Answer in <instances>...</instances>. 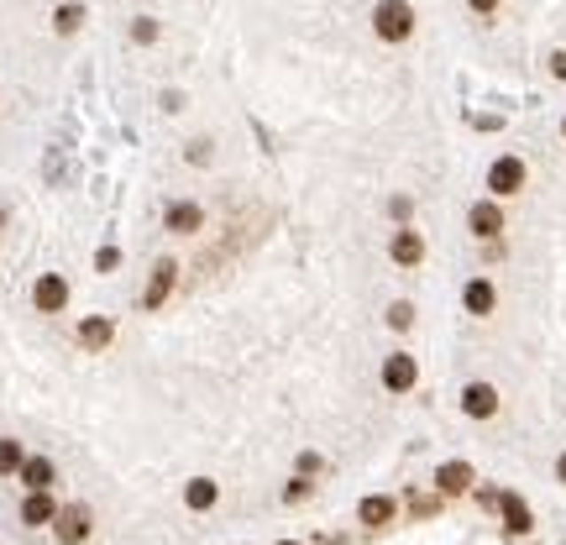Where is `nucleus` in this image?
<instances>
[{"label":"nucleus","instance_id":"obj_19","mask_svg":"<svg viewBox=\"0 0 566 545\" xmlns=\"http://www.w3.org/2000/svg\"><path fill=\"white\" fill-rule=\"evenodd\" d=\"M216 483H210V478H194V483H189V488H184V503H189V509H210V503H216Z\"/></svg>","mask_w":566,"mask_h":545},{"label":"nucleus","instance_id":"obj_17","mask_svg":"<svg viewBox=\"0 0 566 545\" xmlns=\"http://www.w3.org/2000/svg\"><path fill=\"white\" fill-rule=\"evenodd\" d=\"M16 478L27 483V493H48L53 488V462H48V456H27Z\"/></svg>","mask_w":566,"mask_h":545},{"label":"nucleus","instance_id":"obj_23","mask_svg":"<svg viewBox=\"0 0 566 545\" xmlns=\"http://www.w3.org/2000/svg\"><path fill=\"white\" fill-rule=\"evenodd\" d=\"M95 268L115 272V268H121V252H115V247H100V252H95Z\"/></svg>","mask_w":566,"mask_h":545},{"label":"nucleus","instance_id":"obj_16","mask_svg":"<svg viewBox=\"0 0 566 545\" xmlns=\"http://www.w3.org/2000/svg\"><path fill=\"white\" fill-rule=\"evenodd\" d=\"M58 509L63 503H53V493H27L21 498V525H53Z\"/></svg>","mask_w":566,"mask_h":545},{"label":"nucleus","instance_id":"obj_11","mask_svg":"<svg viewBox=\"0 0 566 545\" xmlns=\"http://www.w3.org/2000/svg\"><path fill=\"white\" fill-rule=\"evenodd\" d=\"M394 514H398V503L389 498V493H373V498H362V503H357V519H362L367 530H389V525H394Z\"/></svg>","mask_w":566,"mask_h":545},{"label":"nucleus","instance_id":"obj_9","mask_svg":"<svg viewBox=\"0 0 566 545\" xmlns=\"http://www.w3.org/2000/svg\"><path fill=\"white\" fill-rule=\"evenodd\" d=\"M389 257H394L398 268H420V263H425V236H420V231H409V225H404V231H394Z\"/></svg>","mask_w":566,"mask_h":545},{"label":"nucleus","instance_id":"obj_1","mask_svg":"<svg viewBox=\"0 0 566 545\" xmlns=\"http://www.w3.org/2000/svg\"><path fill=\"white\" fill-rule=\"evenodd\" d=\"M373 32H378L383 43H404V37L414 32V11H409L404 0H383V5L373 11Z\"/></svg>","mask_w":566,"mask_h":545},{"label":"nucleus","instance_id":"obj_26","mask_svg":"<svg viewBox=\"0 0 566 545\" xmlns=\"http://www.w3.org/2000/svg\"><path fill=\"white\" fill-rule=\"evenodd\" d=\"M551 74H556V79H566V53H551Z\"/></svg>","mask_w":566,"mask_h":545},{"label":"nucleus","instance_id":"obj_25","mask_svg":"<svg viewBox=\"0 0 566 545\" xmlns=\"http://www.w3.org/2000/svg\"><path fill=\"white\" fill-rule=\"evenodd\" d=\"M299 472H304V478H310V472H320V456H315V451H304V456H299Z\"/></svg>","mask_w":566,"mask_h":545},{"label":"nucleus","instance_id":"obj_24","mask_svg":"<svg viewBox=\"0 0 566 545\" xmlns=\"http://www.w3.org/2000/svg\"><path fill=\"white\" fill-rule=\"evenodd\" d=\"M283 498H288V503H299V498H310V478H294V483L283 488Z\"/></svg>","mask_w":566,"mask_h":545},{"label":"nucleus","instance_id":"obj_2","mask_svg":"<svg viewBox=\"0 0 566 545\" xmlns=\"http://www.w3.org/2000/svg\"><path fill=\"white\" fill-rule=\"evenodd\" d=\"M90 530H95V514H90L84 503H63V509H58V519H53L58 545H84Z\"/></svg>","mask_w":566,"mask_h":545},{"label":"nucleus","instance_id":"obj_27","mask_svg":"<svg viewBox=\"0 0 566 545\" xmlns=\"http://www.w3.org/2000/svg\"><path fill=\"white\" fill-rule=\"evenodd\" d=\"M467 5H472V11H483V16H488V11H493V5H499V0H467Z\"/></svg>","mask_w":566,"mask_h":545},{"label":"nucleus","instance_id":"obj_14","mask_svg":"<svg viewBox=\"0 0 566 545\" xmlns=\"http://www.w3.org/2000/svg\"><path fill=\"white\" fill-rule=\"evenodd\" d=\"M163 225H169L173 236H194V231L205 225V210H200L194 200H178V205H169V216H163Z\"/></svg>","mask_w":566,"mask_h":545},{"label":"nucleus","instance_id":"obj_3","mask_svg":"<svg viewBox=\"0 0 566 545\" xmlns=\"http://www.w3.org/2000/svg\"><path fill=\"white\" fill-rule=\"evenodd\" d=\"M32 310H37V315H63V310H68V278H63V272H43V278L32 283Z\"/></svg>","mask_w":566,"mask_h":545},{"label":"nucleus","instance_id":"obj_18","mask_svg":"<svg viewBox=\"0 0 566 545\" xmlns=\"http://www.w3.org/2000/svg\"><path fill=\"white\" fill-rule=\"evenodd\" d=\"M21 462H27V451H21V440L0 436V478H16V472H21Z\"/></svg>","mask_w":566,"mask_h":545},{"label":"nucleus","instance_id":"obj_22","mask_svg":"<svg viewBox=\"0 0 566 545\" xmlns=\"http://www.w3.org/2000/svg\"><path fill=\"white\" fill-rule=\"evenodd\" d=\"M131 37H137V43H153V37H158V21H153V16H137Z\"/></svg>","mask_w":566,"mask_h":545},{"label":"nucleus","instance_id":"obj_21","mask_svg":"<svg viewBox=\"0 0 566 545\" xmlns=\"http://www.w3.org/2000/svg\"><path fill=\"white\" fill-rule=\"evenodd\" d=\"M389 326H394V330H409V326H414V304H409V299L389 304Z\"/></svg>","mask_w":566,"mask_h":545},{"label":"nucleus","instance_id":"obj_13","mask_svg":"<svg viewBox=\"0 0 566 545\" xmlns=\"http://www.w3.org/2000/svg\"><path fill=\"white\" fill-rule=\"evenodd\" d=\"M115 341V320H106V315H84L79 320V346L84 351H106Z\"/></svg>","mask_w":566,"mask_h":545},{"label":"nucleus","instance_id":"obj_15","mask_svg":"<svg viewBox=\"0 0 566 545\" xmlns=\"http://www.w3.org/2000/svg\"><path fill=\"white\" fill-rule=\"evenodd\" d=\"M467 225H472V236L493 241V236L504 231V210H499L493 200H483V205H472V210H467Z\"/></svg>","mask_w":566,"mask_h":545},{"label":"nucleus","instance_id":"obj_4","mask_svg":"<svg viewBox=\"0 0 566 545\" xmlns=\"http://www.w3.org/2000/svg\"><path fill=\"white\" fill-rule=\"evenodd\" d=\"M461 415L467 420H493L499 415V388L493 383H467L461 388Z\"/></svg>","mask_w":566,"mask_h":545},{"label":"nucleus","instance_id":"obj_10","mask_svg":"<svg viewBox=\"0 0 566 545\" xmlns=\"http://www.w3.org/2000/svg\"><path fill=\"white\" fill-rule=\"evenodd\" d=\"M488 189L504 200V194H519L524 189V163L519 158H499V163L488 168Z\"/></svg>","mask_w":566,"mask_h":545},{"label":"nucleus","instance_id":"obj_8","mask_svg":"<svg viewBox=\"0 0 566 545\" xmlns=\"http://www.w3.org/2000/svg\"><path fill=\"white\" fill-rule=\"evenodd\" d=\"M461 304H467V315H477V320H488V315L499 310V288H493L488 278H472V283L461 288Z\"/></svg>","mask_w":566,"mask_h":545},{"label":"nucleus","instance_id":"obj_28","mask_svg":"<svg viewBox=\"0 0 566 545\" xmlns=\"http://www.w3.org/2000/svg\"><path fill=\"white\" fill-rule=\"evenodd\" d=\"M556 483H566V451L556 456Z\"/></svg>","mask_w":566,"mask_h":545},{"label":"nucleus","instance_id":"obj_6","mask_svg":"<svg viewBox=\"0 0 566 545\" xmlns=\"http://www.w3.org/2000/svg\"><path fill=\"white\" fill-rule=\"evenodd\" d=\"M414 383H420V362H414L409 351H394V357L383 362V388H389V393H409Z\"/></svg>","mask_w":566,"mask_h":545},{"label":"nucleus","instance_id":"obj_20","mask_svg":"<svg viewBox=\"0 0 566 545\" xmlns=\"http://www.w3.org/2000/svg\"><path fill=\"white\" fill-rule=\"evenodd\" d=\"M79 21H84V5H58V11H53V32H58V37L79 32Z\"/></svg>","mask_w":566,"mask_h":545},{"label":"nucleus","instance_id":"obj_29","mask_svg":"<svg viewBox=\"0 0 566 545\" xmlns=\"http://www.w3.org/2000/svg\"><path fill=\"white\" fill-rule=\"evenodd\" d=\"M279 545H299V541H279Z\"/></svg>","mask_w":566,"mask_h":545},{"label":"nucleus","instance_id":"obj_7","mask_svg":"<svg viewBox=\"0 0 566 545\" xmlns=\"http://www.w3.org/2000/svg\"><path fill=\"white\" fill-rule=\"evenodd\" d=\"M173 272H178V263H173V257H163V263L153 268L147 288H142V310H158V304H169V294H173Z\"/></svg>","mask_w":566,"mask_h":545},{"label":"nucleus","instance_id":"obj_30","mask_svg":"<svg viewBox=\"0 0 566 545\" xmlns=\"http://www.w3.org/2000/svg\"><path fill=\"white\" fill-rule=\"evenodd\" d=\"M562 131H566V126H562Z\"/></svg>","mask_w":566,"mask_h":545},{"label":"nucleus","instance_id":"obj_12","mask_svg":"<svg viewBox=\"0 0 566 545\" xmlns=\"http://www.w3.org/2000/svg\"><path fill=\"white\" fill-rule=\"evenodd\" d=\"M499 509H504V530L509 535H530L535 530V514H530V503L519 493H499Z\"/></svg>","mask_w":566,"mask_h":545},{"label":"nucleus","instance_id":"obj_5","mask_svg":"<svg viewBox=\"0 0 566 545\" xmlns=\"http://www.w3.org/2000/svg\"><path fill=\"white\" fill-rule=\"evenodd\" d=\"M472 462H441L436 467V493L441 498H461V493H472Z\"/></svg>","mask_w":566,"mask_h":545}]
</instances>
